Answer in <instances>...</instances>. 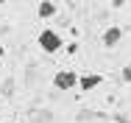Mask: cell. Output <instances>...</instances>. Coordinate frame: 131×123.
<instances>
[{"label":"cell","instance_id":"obj_1","mask_svg":"<svg viewBox=\"0 0 131 123\" xmlns=\"http://www.w3.org/2000/svg\"><path fill=\"white\" fill-rule=\"evenodd\" d=\"M39 50H45V53H59L61 50V36L53 31V28H45V31H39Z\"/></svg>","mask_w":131,"mask_h":123},{"label":"cell","instance_id":"obj_2","mask_svg":"<svg viewBox=\"0 0 131 123\" xmlns=\"http://www.w3.org/2000/svg\"><path fill=\"white\" fill-rule=\"evenodd\" d=\"M53 87L67 92V90L78 87V75L73 73V70H61V73H56V75H53Z\"/></svg>","mask_w":131,"mask_h":123},{"label":"cell","instance_id":"obj_3","mask_svg":"<svg viewBox=\"0 0 131 123\" xmlns=\"http://www.w3.org/2000/svg\"><path fill=\"white\" fill-rule=\"evenodd\" d=\"M103 84V75L101 73H84V75H78V87L84 90V92H92L95 87H101Z\"/></svg>","mask_w":131,"mask_h":123},{"label":"cell","instance_id":"obj_4","mask_svg":"<svg viewBox=\"0 0 131 123\" xmlns=\"http://www.w3.org/2000/svg\"><path fill=\"white\" fill-rule=\"evenodd\" d=\"M120 39H123V28H106L103 31V45L106 48H114Z\"/></svg>","mask_w":131,"mask_h":123},{"label":"cell","instance_id":"obj_5","mask_svg":"<svg viewBox=\"0 0 131 123\" xmlns=\"http://www.w3.org/2000/svg\"><path fill=\"white\" fill-rule=\"evenodd\" d=\"M53 14H56L53 0H42V3H39V17H42V20H48V17H53Z\"/></svg>","mask_w":131,"mask_h":123},{"label":"cell","instance_id":"obj_6","mask_svg":"<svg viewBox=\"0 0 131 123\" xmlns=\"http://www.w3.org/2000/svg\"><path fill=\"white\" fill-rule=\"evenodd\" d=\"M36 123H50V112L45 109V112H39V118H36Z\"/></svg>","mask_w":131,"mask_h":123},{"label":"cell","instance_id":"obj_7","mask_svg":"<svg viewBox=\"0 0 131 123\" xmlns=\"http://www.w3.org/2000/svg\"><path fill=\"white\" fill-rule=\"evenodd\" d=\"M123 81H131V64L123 67Z\"/></svg>","mask_w":131,"mask_h":123},{"label":"cell","instance_id":"obj_8","mask_svg":"<svg viewBox=\"0 0 131 123\" xmlns=\"http://www.w3.org/2000/svg\"><path fill=\"white\" fill-rule=\"evenodd\" d=\"M112 3H114V6H123V0H112Z\"/></svg>","mask_w":131,"mask_h":123},{"label":"cell","instance_id":"obj_9","mask_svg":"<svg viewBox=\"0 0 131 123\" xmlns=\"http://www.w3.org/2000/svg\"><path fill=\"white\" fill-rule=\"evenodd\" d=\"M6 123H14V120H6Z\"/></svg>","mask_w":131,"mask_h":123},{"label":"cell","instance_id":"obj_10","mask_svg":"<svg viewBox=\"0 0 131 123\" xmlns=\"http://www.w3.org/2000/svg\"><path fill=\"white\" fill-rule=\"evenodd\" d=\"M0 3H3V0H0Z\"/></svg>","mask_w":131,"mask_h":123}]
</instances>
